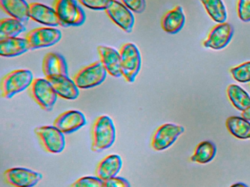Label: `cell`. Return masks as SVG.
Returning <instances> with one entry per match:
<instances>
[{
	"instance_id": "6da1fadb",
	"label": "cell",
	"mask_w": 250,
	"mask_h": 187,
	"mask_svg": "<svg viewBox=\"0 0 250 187\" xmlns=\"http://www.w3.org/2000/svg\"><path fill=\"white\" fill-rule=\"evenodd\" d=\"M116 139V129L113 120L109 115H101L96 118L92 130L93 151L102 152L109 149Z\"/></svg>"
},
{
	"instance_id": "7a4b0ae2",
	"label": "cell",
	"mask_w": 250,
	"mask_h": 187,
	"mask_svg": "<svg viewBox=\"0 0 250 187\" xmlns=\"http://www.w3.org/2000/svg\"><path fill=\"white\" fill-rule=\"evenodd\" d=\"M34 78L29 70H16L4 76L1 81V94L5 99H11L17 94L31 86Z\"/></svg>"
},
{
	"instance_id": "3957f363",
	"label": "cell",
	"mask_w": 250,
	"mask_h": 187,
	"mask_svg": "<svg viewBox=\"0 0 250 187\" xmlns=\"http://www.w3.org/2000/svg\"><path fill=\"white\" fill-rule=\"evenodd\" d=\"M53 8L64 27L80 26L85 22V13L75 0H55Z\"/></svg>"
},
{
	"instance_id": "277c9868",
	"label": "cell",
	"mask_w": 250,
	"mask_h": 187,
	"mask_svg": "<svg viewBox=\"0 0 250 187\" xmlns=\"http://www.w3.org/2000/svg\"><path fill=\"white\" fill-rule=\"evenodd\" d=\"M123 77L128 83L135 81L142 67V56L135 44H124L120 50Z\"/></svg>"
},
{
	"instance_id": "5b68a950",
	"label": "cell",
	"mask_w": 250,
	"mask_h": 187,
	"mask_svg": "<svg viewBox=\"0 0 250 187\" xmlns=\"http://www.w3.org/2000/svg\"><path fill=\"white\" fill-rule=\"evenodd\" d=\"M29 93L33 100L43 111L50 112L53 110L58 95L52 83L46 77L34 79L31 86L29 87Z\"/></svg>"
},
{
	"instance_id": "8992f818",
	"label": "cell",
	"mask_w": 250,
	"mask_h": 187,
	"mask_svg": "<svg viewBox=\"0 0 250 187\" xmlns=\"http://www.w3.org/2000/svg\"><path fill=\"white\" fill-rule=\"evenodd\" d=\"M102 61H97L80 70L73 80L80 89H88L102 84L107 75Z\"/></svg>"
},
{
	"instance_id": "52a82bcc",
	"label": "cell",
	"mask_w": 250,
	"mask_h": 187,
	"mask_svg": "<svg viewBox=\"0 0 250 187\" xmlns=\"http://www.w3.org/2000/svg\"><path fill=\"white\" fill-rule=\"evenodd\" d=\"M35 133L46 151L60 153L65 149V137L64 133L55 126L36 127Z\"/></svg>"
},
{
	"instance_id": "ba28073f",
	"label": "cell",
	"mask_w": 250,
	"mask_h": 187,
	"mask_svg": "<svg viewBox=\"0 0 250 187\" xmlns=\"http://www.w3.org/2000/svg\"><path fill=\"white\" fill-rule=\"evenodd\" d=\"M25 38L30 50L40 49L59 42L62 38V32L53 27H39L29 32Z\"/></svg>"
},
{
	"instance_id": "9c48e42d",
	"label": "cell",
	"mask_w": 250,
	"mask_h": 187,
	"mask_svg": "<svg viewBox=\"0 0 250 187\" xmlns=\"http://www.w3.org/2000/svg\"><path fill=\"white\" fill-rule=\"evenodd\" d=\"M4 178L13 187H34L42 181L43 175L27 168H13L5 171Z\"/></svg>"
},
{
	"instance_id": "30bf717a",
	"label": "cell",
	"mask_w": 250,
	"mask_h": 187,
	"mask_svg": "<svg viewBox=\"0 0 250 187\" xmlns=\"http://www.w3.org/2000/svg\"><path fill=\"white\" fill-rule=\"evenodd\" d=\"M105 12L109 19L124 32L126 33L132 32L135 23V18L132 11L125 7L121 1L112 0Z\"/></svg>"
},
{
	"instance_id": "8fae6325",
	"label": "cell",
	"mask_w": 250,
	"mask_h": 187,
	"mask_svg": "<svg viewBox=\"0 0 250 187\" xmlns=\"http://www.w3.org/2000/svg\"><path fill=\"white\" fill-rule=\"evenodd\" d=\"M185 131L184 127L174 124H165L159 127L152 139V147L156 150H164L170 147Z\"/></svg>"
},
{
	"instance_id": "7c38bea8",
	"label": "cell",
	"mask_w": 250,
	"mask_h": 187,
	"mask_svg": "<svg viewBox=\"0 0 250 187\" xmlns=\"http://www.w3.org/2000/svg\"><path fill=\"white\" fill-rule=\"evenodd\" d=\"M233 34V27L230 23L226 22L219 23L210 31L203 45L213 50L223 49L230 42Z\"/></svg>"
},
{
	"instance_id": "4fadbf2b",
	"label": "cell",
	"mask_w": 250,
	"mask_h": 187,
	"mask_svg": "<svg viewBox=\"0 0 250 187\" xmlns=\"http://www.w3.org/2000/svg\"><path fill=\"white\" fill-rule=\"evenodd\" d=\"M87 124L84 113L77 110L65 111L54 121V126L64 134H70L81 129Z\"/></svg>"
},
{
	"instance_id": "5bb4252c",
	"label": "cell",
	"mask_w": 250,
	"mask_h": 187,
	"mask_svg": "<svg viewBox=\"0 0 250 187\" xmlns=\"http://www.w3.org/2000/svg\"><path fill=\"white\" fill-rule=\"evenodd\" d=\"M49 80L60 97L68 100H74L80 96V88L69 76L56 75L46 77Z\"/></svg>"
},
{
	"instance_id": "9a60e30c",
	"label": "cell",
	"mask_w": 250,
	"mask_h": 187,
	"mask_svg": "<svg viewBox=\"0 0 250 187\" xmlns=\"http://www.w3.org/2000/svg\"><path fill=\"white\" fill-rule=\"evenodd\" d=\"M30 18L38 23L50 27L61 26L55 9L42 3H30Z\"/></svg>"
},
{
	"instance_id": "2e32d148",
	"label": "cell",
	"mask_w": 250,
	"mask_h": 187,
	"mask_svg": "<svg viewBox=\"0 0 250 187\" xmlns=\"http://www.w3.org/2000/svg\"><path fill=\"white\" fill-rule=\"evenodd\" d=\"M97 50L100 56V61H102L107 73L115 77H122L120 51L105 45H99Z\"/></svg>"
},
{
	"instance_id": "e0dca14e",
	"label": "cell",
	"mask_w": 250,
	"mask_h": 187,
	"mask_svg": "<svg viewBox=\"0 0 250 187\" xmlns=\"http://www.w3.org/2000/svg\"><path fill=\"white\" fill-rule=\"evenodd\" d=\"M42 70L45 77L56 75L68 76V64L63 56L59 53H48L43 57Z\"/></svg>"
},
{
	"instance_id": "ac0fdd59",
	"label": "cell",
	"mask_w": 250,
	"mask_h": 187,
	"mask_svg": "<svg viewBox=\"0 0 250 187\" xmlns=\"http://www.w3.org/2000/svg\"><path fill=\"white\" fill-rule=\"evenodd\" d=\"M123 160L120 155L112 154L102 159L96 169V176L104 181L114 178L122 169Z\"/></svg>"
},
{
	"instance_id": "d6986e66",
	"label": "cell",
	"mask_w": 250,
	"mask_h": 187,
	"mask_svg": "<svg viewBox=\"0 0 250 187\" xmlns=\"http://www.w3.org/2000/svg\"><path fill=\"white\" fill-rule=\"evenodd\" d=\"M30 50L26 38L11 37L0 39V56L2 57H16L22 55Z\"/></svg>"
},
{
	"instance_id": "ffe728a7",
	"label": "cell",
	"mask_w": 250,
	"mask_h": 187,
	"mask_svg": "<svg viewBox=\"0 0 250 187\" xmlns=\"http://www.w3.org/2000/svg\"><path fill=\"white\" fill-rule=\"evenodd\" d=\"M0 5L5 13L22 23L30 19V4L26 0H0Z\"/></svg>"
},
{
	"instance_id": "44dd1931",
	"label": "cell",
	"mask_w": 250,
	"mask_h": 187,
	"mask_svg": "<svg viewBox=\"0 0 250 187\" xmlns=\"http://www.w3.org/2000/svg\"><path fill=\"white\" fill-rule=\"evenodd\" d=\"M186 17L182 7L176 6L163 16L162 27L167 33L175 35L183 29Z\"/></svg>"
},
{
	"instance_id": "7402d4cb",
	"label": "cell",
	"mask_w": 250,
	"mask_h": 187,
	"mask_svg": "<svg viewBox=\"0 0 250 187\" xmlns=\"http://www.w3.org/2000/svg\"><path fill=\"white\" fill-rule=\"evenodd\" d=\"M226 126L229 132L238 139H250V121L243 117L230 116L227 119Z\"/></svg>"
},
{
	"instance_id": "603a6c76",
	"label": "cell",
	"mask_w": 250,
	"mask_h": 187,
	"mask_svg": "<svg viewBox=\"0 0 250 187\" xmlns=\"http://www.w3.org/2000/svg\"><path fill=\"white\" fill-rule=\"evenodd\" d=\"M25 31L24 23L14 18L1 19L0 20V39L17 37Z\"/></svg>"
},
{
	"instance_id": "cb8c5ba5",
	"label": "cell",
	"mask_w": 250,
	"mask_h": 187,
	"mask_svg": "<svg viewBox=\"0 0 250 187\" xmlns=\"http://www.w3.org/2000/svg\"><path fill=\"white\" fill-rule=\"evenodd\" d=\"M227 93L229 101L232 102L233 106L239 111H245L250 107V95L238 85H229Z\"/></svg>"
},
{
	"instance_id": "d4e9b609",
	"label": "cell",
	"mask_w": 250,
	"mask_h": 187,
	"mask_svg": "<svg viewBox=\"0 0 250 187\" xmlns=\"http://www.w3.org/2000/svg\"><path fill=\"white\" fill-rule=\"evenodd\" d=\"M216 154V145L213 142L206 140L197 146L191 160L199 164H207L213 160Z\"/></svg>"
},
{
	"instance_id": "484cf974",
	"label": "cell",
	"mask_w": 250,
	"mask_h": 187,
	"mask_svg": "<svg viewBox=\"0 0 250 187\" xmlns=\"http://www.w3.org/2000/svg\"><path fill=\"white\" fill-rule=\"evenodd\" d=\"M208 14L216 23H225L228 19L226 7L222 0H200Z\"/></svg>"
},
{
	"instance_id": "4316f807",
	"label": "cell",
	"mask_w": 250,
	"mask_h": 187,
	"mask_svg": "<svg viewBox=\"0 0 250 187\" xmlns=\"http://www.w3.org/2000/svg\"><path fill=\"white\" fill-rule=\"evenodd\" d=\"M232 77L240 83L250 82V61L243 63L230 70Z\"/></svg>"
},
{
	"instance_id": "83f0119b",
	"label": "cell",
	"mask_w": 250,
	"mask_h": 187,
	"mask_svg": "<svg viewBox=\"0 0 250 187\" xmlns=\"http://www.w3.org/2000/svg\"><path fill=\"white\" fill-rule=\"evenodd\" d=\"M71 187H104V181L98 176H84L77 180Z\"/></svg>"
},
{
	"instance_id": "f1b7e54d",
	"label": "cell",
	"mask_w": 250,
	"mask_h": 187,
	"mask_svg": "<svg viewBox=\"0 0 250 187\" xmlns=\"http://www.w3.org/2000/svg\"><path fill=\"white\" fill-rule=\"evenodd\" d=\"M80 4L93 10H106L112 0H78Z\"/></svg>"
},
{
	"instance_id": "f546056e",
	"label": "cell",
	"mask_w": 250,
	"mask_h": 187,
	"mask_svg": "<svg viewBox=\"0 0 250 187\" xmlns=\"http://www.w3.org/2000/svg\"><path fill=\"white\" fill-rule=\"evenodd\" d=\"M121 2L133 13L140 14L146 9V0H121Z\"/></svg>"
},
{
	"instance_id": "4dcf8cb0",
	"label": "cell",
	"mask_w": 250,
	"mask_h": 187,
	"mask_svg": "<svg viewBox=\"0 0 250 187\" xmlns=\"http://www.w3.org/2000/svg\"><path fill=\"white\" fill-rule=\"evenodd\" d=\"M238 14L242 21H250V0H238Z\"/></svg>"
},
{
	"instance_id": "1f68e13d",
	"label": "cell",
	"mask_w": 250,
	"mask_h": 187,
	"mask_svg": "<svg viewBox=\"0 0 250 187\" xmlns=\"http://www.w3.org/2000/svg\"><path fill=\"white\" fill-rule=\"evenodd\" d=\"M104 187H131V184L125 178L115 176L104 181Z\"/></svg>"
},
{
	"instance_id": "d6a6232c",
	"label": "cell",
	"mask_w": 250,
	"mask_h": 187,
	"mask_svg": "<svg viewBox=\"0 0 250 187\" xmlns=\"http://www.w3.org/2000/svg\"><path fill=\"white\" fill-rule=\"evenodd\" d=\"M241 116L250 121V107H249L245 111H243Z\"/></svg>"
},
{
	"instance_id": "836d02e7",
	"label": "cell",
	"mask_w": 250,
	"mask_h": 187,
	"mask_svg": "<svg viewBox=\"0 0 250 187\" xmlns=\"http://www.w3.org/2000/svg\"><path fill=\"white\" fill-rule=\"evenodd\" d=\"M230 187H248V186L246 185L244 183H237V184L231 186Z\"/></svg>"
}]
</instances>
